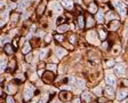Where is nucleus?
Returning a JSON list of instances; mask_svg holds the SVG:
<instances>
[{
	"instance_id": "1",
	"label": "nucleus",
	"mask_w": 128,
	"mask_h": 103,
	"mask_svg": "<svg viewBox=\"0 0 128 103\" xmlns=\"http://www.w3.org/2000/svg\"><path fill=\"white\" fill-rule=\"evenodd\" d=\"M113 5H114V7L118 9V12L121 14L122 17H123V16L126 15V7H125V4L122 2L121 0H114V1H113Z\"/></svg>"
},
{
	"instance_id": "2",
	"label": "nucleus",
	"mask_w": 128,
	"mask_h": 103,
	"mask_svg": "<svg viewBox=\"0 0 128 103\" xmlns=\"http://www.w3.org/2000/svg\"><path fill=\"white\" fill-rule=\"evenodd\" d=\"M33 93H34V87L32 85H27L25 87V90H24V100L29 101L30 98H32Z\"/></svg>"
},
{
	"instance_id": "3",
	"label": "nucleus",
	"mask_w": 128,
	"mask_h": 103,
	"mask_svg": "<svg viewBox=\"0 0 128 103\" xmlns=\"http://www.w3.org/2000/svg\"><path fill=\"white\" fill-rule=\"evenodd\" d=\"M81 98H82L83 102H87V103L94 102V96H93V94H90L89 92H83L81 94Z\"/></svg>"
},
{
	"instance_id": "4",
	"label": "nucleus",
	"mask_w": 128,
	"mask_h": 103,
	"mask_svg": "<svg viewBox=\"0 0 128 103\" xmlns=\"http://www.w3.org/2000/svg\"><path fill=\"white\" fill-rule=\"evenodd\" d=\"M87 39H88V41L89 42H91V44H94V45H97L98 44V40H97V34H96V32H94V31H90L88 34H87Z\"/></svg>"
},
{
	"instance_id": "5",
	"label": "nucleus",
	"mask_w": 128,
	"mask_h": 103,
	"mask_svg": "<svg viewBox=\"0 0 128 103\" xmlns=\"http://www.w3.org/2000/svg\"><path fill=\"white\" fill-rule=\"evenodd\" d=\"M106 84L111 86V87H114L115 85H117V79H115V76H113L112 73H108V76H106Z\"/></svg>"
},
{
	"instance_id": "6",
	"label": "nucleus",
	"mask_w": 128,
	"mask_h": 103,
	"mask_svg": "<svg viewBox=\"0 0 128 103\" xmlns=\"http://www.w3.org/2000/svg\"><path fill=\"white\" fill-rule=\"evenodd\" d=\"M127 94H128V89L127 88H120L118 89V93H117V98L120 101V100H123L127 97Z\"/></svg>"
},
{
	"instance_id": "7",
	"label": "nucleus",
	"mask_w": 128,
	"mask_h": 103,
	"mask_svg": "<svg viewBox=\"0 0 128 103\" xmlns=\"http://www.w3.org/2000/svg\"><path fill=\"white\" fill-rule=\"evenodd\" d=\"M114 70L119 76H121V77L125 76V65L123 64H117L114 66Z\"/></svg>"
},
{
	"instance_id": "8",
	"label": "nucleus",
	"mask_w": 128,
	"mask_h": 103,
	"mask_svg": "<svg viewBox=\"0 0 128 103\" xmlns=\"http://www.w3.org/2000/svg\"><path fill=\"white\" fill-rule=\"evenodd\" d=\"M54 79H55V77H54V75H53L51 72H46L45 75H44V81L47 83V84L54 81Z\"/></svg>"
},
{
	"instance_id": "9",
	"label": "nucleus",
	"mask_w": 128,
	"mask_h": 103,
	"mask_svg": "<svg viewBox=\"0 0 128 103\" xmlns=\"http://www.w3.org/2000/svg\"><path fill=\"white\" fill-rule=\"evenodd\" d=\"M105 94H106V96H108V97L112 98V97L114 96V90H113V87L108 86V87L105 88Z\"/></svg>"
},
{
	"instance_id": "10",
	"label": "nucleus",
	"mask_w": 128,
	"mask_h": 103,
	"mask_svg": "<svg viewBox=\"0 0 128 103\" xmlns=\"http://www.w3.org/2000/svg\"><path fill=\"white\" fill-rule=\"evenodd\" d=\"M66 54V51L64 49V48H61V47H58V48H56V56L57 57H63L64 55Z\"/></svg>"
},
{
	"instance_id": "11",
	"label": "nucleus",
	"mask_w": 128,
	"mask_h": 103,
	"mask_svg": "<svg viewBox=\"0 0 128 103\" xmlns=\"http://www.w3.org/2000/svg\"><path fill=\"white\" fill-rule=\"evenodd\" d=\"M50 7H53V8L56 10V13H57V14L62 13V7L59 6V4H58V2H53V4L50 5Z\"/></svg>"
},
{
	"instance_id": "12",
	"label": "nucleus",
	"mask_w": 128,
	"mask_h": 103,
	"mask_svg": "<svg viewBox=\"0 0 128 103\" xmlns=\"http://www.w3.org/2000/svg\"><path fill=\"white\" fill-rule=\"evenodd\" d=\"M62 4H63L64 7H66V8H69V9H71V8L73 7V1H72V0H63Z\"/></svg>"
},
{
	"instance_id": "13",
	"label": "nucleus",
	"mask_w": 128,
	"mask_h": 103,
	"mask_svg": "<svg viewBox=\"0 0 128 103\" xmlns=\"http://www.w3.org/2000/svg\"><path fill=\"white\" fill-rule=\"evenodd\" d=\"M29 5V2H27V0H23V1H21L19 2V5H18V10H23V9H25L26 6Z\"/></svg>"
},
{
	"instance_id": "14",
	"label": "nucleus",
	"mask_w": 128,
	"mask_h": 103,
	"mask_svg": "<svg viewBox=\"0 0 128 103\" xmlns=\"http://www.w3.org/2000/svg\"><path fill=\"white\" fill-rule=\"evenodd\" d=\"M59 96H61V98H62V100H65V101H68V100H69V98H70V93H68V92H62V93H61V94H59Z\"/></svg>"
},
{
	"instance_id": "15",
	"label": "nucleus",
	"mask_w": 128,
	"mask_h": 103,
	"mask_svg": "<svg viewBox=\"0 0 128 103\" xmlns=\"http://www.w3.org/2000/svg\"><path fill=\"white\" fill-rule=\"evenodd\" d=\"M5 52H6L7 54H9V55H12V54L14 53V49H13V47L10 46V44L5 45Z\"/></svg>"
},
{
	"instance_id": "16",
	"label": "nucleus",
	"mask_w": 128,
	"mask_h": 103,
	"mask_svg": "<svg viewBox=\"0 0 128 103\" xmlns=\"http://www.w3.org/2000/svg\"><path fill=\"white\" fill-rule=\"evenodd\" d=\"M68 30H69V25H66V24L61 25L57 28V32H59V33H63V32H65V31H68Z\"/></svg>"
},
{
	"instance_id": "17",
	"label": "nucleus",
	"mask_w": 128,
	"mask_h": 103,
	"mask_svg": "<svg viewBox=\"0 0 128 103\" xmlns=\"http://www.w3.org/2000/svg\"><path fill=\"white\" fill-rule=\"evenodd\" d=\"M31 51V45L29 44V42H26L25 45L23 46V53H25V54H29Z\"/></svg>"
},
{
	"instance_id": "18",
	"label": "nucleus",
	"mask_w": 128,
	"mask_h": 103,
	"mask_svg": "<svg viewBox=\"0 0 128 103\" xmlns=\"http://www.w3.org/2000/svg\"><path fill=\"white\" fill-rule=\"evenodd\" d=\"M97 22L98 23H103L104 22V14H103V12H98V14H97Z\"/></svg>"
},
{
	"instance_id": "19",
	"label": "nucleus",
	"mask_w": 128,
	"mask_h": 103,
	"mask_svg": "<svg viewBox=\"0 0 128 103\" xmlns=\"http://www.w3.org/2000/svg\"><path fill=\"white\" fill-rule=\"evenodd\" d=\"M77 86L79 88H85V81H83L82 79H77Z\"/></svg>"
},
{
	"instance_id": "20",
	"label": "nucleus",
	"mask_w": 128,
	"mask_h": 103,
	"mask_svg": "<svg viewBox=\"0 0 128 103\" xmlns=\"http://www.w3.org/2000/svg\"><path fill=\"white\" fill-rule=\"evenodd\" d=\"M94 93H95L96 95H102V86H98V87H96L94 88Z\"/></svg>"
},
{
	"instance_id": "21",
	"label": "nucleus",
	"mask_w": 128,
	"mask_h": 103,
	"mask_svg": "<svg viewBox=\"0 0 128 103\" xmlns=\"http://www.w3.org/2000/svg\"><path fill=\"white\" fill-rule=\"evenodd\" d=\"M89 12L90 13H93V14L97 12V7H96L95 4H91V5L89 6Z\"/></svg>"
},
{
	"instance_id": "22",
	"label": "nucleus",
	"mask_w": 128,
	"mask_h": 103,
	"mask_svg": "<svg viewBox=\"0 0 128 103\" xmlns=\"http://www.w3.org/2000/svg\"><path fill=\"white\" fill-rule=\"evenodd\" d=\"M6 66H7V62H6V60H5V57L2 56V62H1V71L6 70Z\"/></svg>"
},
{
	"instance_id": "23",
	"label": "nucleus",
	"mask_w": 128,
	"mask_h": 103,
	"mask_svg": "<svg viewBox=\"0 0 128 103\" xmlns=\"http://www.w3.org/2000/svg\"><path fill=\"white\" fill-rule=\"evenodd\" d=\"M48 98H49V96H48V94H46V95H44V96L41 97V100L39 101V103H47V101H48Z\"/></svg>"
},
{
	"instance_id": "24",
	"label": "nucleus",
	"mask_w": 128,
	"mask_h": 103,
	"mask_svg": "<svg viewBox=\"0 0 128 103\" xmlns=\"http://www.w3.org/2000/svg\"><path fill=\"white\" fill-rule=\"evenodd\" d=\"M79 26H80V28H83V26H85V22H83L82 16H79Z\"/></svg>"
},
{
	"instance_id": "25",
	"label": "nucleus",
	"mask_w": 128,
	"mask_h": 103,
	"mask_svg": "<svg viewBox=\"0 0 128 103\" xmlns=\"http://www.w3.org/2000/svg\"><path fill=\"white\" fill-rule=\"evenodd\" d=\"M7 92H8V93H14V92H15V87L8 85V86H7Z\"/></svg>"
},
{
	"instance_id": "26",
	"label": "nucleus",
	"mask_w": 128,
	"mask_h": 103,
	"mask_svg": "<svg viewBox=\"0 0 128 103\" xmlns=\"http://www.w3.org/2000/svg\"><path fill=\"white\" fill-rule=\"evenodd\" d=\"M47 53H48V51H47V49H42V51L40 52V57H41V58L46 57V55H47Z\"/></svg>"
},
{
	"instance_id": "27",
	"label": "nucleus",
	"mask_w": 128,
	"mask_h": 103,
	"mask_svg": "<svg viewBox=\"0 0 128 103\" xmlns=\"http://www.w3.org/2000/svg\"><path fill=\"white\" fill-rule=\"evenodd\" d=\"M100 37H101V39H102V40H104V39L106 38V33L104 32L103 30H100Z\"/></svg>"
},
{
	"instance_id": "28",
	"label": "nucleus",
	"mask_w": 128,
	"mask_h": 103,
	"mask_svg": "<svg viewBox=\"0 0 128 103\" xmlns=\"http://www.w3.org/2000/svg\"><path fill=\"white\" fill-rule=\"evenodd\" d=\"M47 69L53 70V71H56V65L55 64H49V65H47Z\"/></svg>"
},
{
	"instance_id": "29",
	"label": "nucleus",
	"mask_w": 128,
	"mask_h": 103,
	"mask_svg": "<svg viewBox=\"0 0 128 103\" xmlns=\"http://www.w3.org/2000/svg\"><path fill=\"white\" fill-rule=\"evenodd\" d=\"M91 25H94V19H88V23H87V26H91Z\"/></svg>"
},
{
	"instance_id": "30",
	"label": "nucleus",
	"mask_w": 128,
	"mask_h": 103,
	"mask_svg": "<svg viewBox=\"0 0 128 103\" xmlns=\"http://www.w3.org/2000/svg\"><path fill=\"white\" fill-rule=\"evenodd\" d=\"M6 101H7V103H15V101H14V98L12 96H8Z\"/></svg>"
},
{
	"instance_id": "31",
	"label": "nucleus",
	"mask_w": 128,
	"mask_h": 103,
	"mask_svg": "<svg viewBox=\"0 0 128 103\" xmlns=\"http://www.w3.org/2000/svg\"><path fill=\"white\" fill-rule=\"evenodd\" d=\"M26 61H27V62H31V61H32V55L30 54V53L26 55Z\"/></svg>"
},
{
	"instance_id": "32",
	"label": "nucleus",
	"mask_w": 128,
	"mask_h": 103,
	"mask_svg": "<svg viewBox=\"0 0 128 103\" xmlns=\"http://www.w3.org/2000/svg\"><path fill=\"white\" fill-rule=\"evenodd\" d=\"M62 89H66V90H71L72 89V86H63V87H62Z\"/></svg>"
},
{
	"instance_id": "33",
	"label": "nucleus",
	"mask_w": 128,
	"mask_h": 103,
	"mask_svg": "<svg viewBox=\"0 0 128 103\" xmlns=\"http://www.w3.org/2000/svg\"><path fill=\"white\" fill-rule=\"evenodd\" d=\"M119 51H120V49H119V47H114V49L112 51V53H113V54H118Z\"/></svg>"
},
{
	"instance_id": "34",
	"label": "nucleus",
	"mask_w": 128,
	"mask_h": 103,
	"mask_svg": "<svg viewBox=\"0 0 128 103\" xmlns=\"http://www.w3.org/2000/svg\"><path fill=\"white\" fill-rule=\"evenodd\" d=\"M114 64V62H113V61H109V62H108V63H106V66H112V65Z\"/></svg>"
},
{
	"instance_id": "35",
	"label": "nucleus",
	"mask_w": 128,
	"mask_h": 103,
	"mask_svg": "<svg viewBox=\"0 0 128 103\" xmlns=\"http://www.w3.org/2000/svg\"><path fill=\"white\" fill-rule=\"evenodd\" d=\"M56 40H57V41H62V40H63V37H62V36H57V37H56Z\"/></svg>"
},
{
	"instance_id": "36",
	"label": "nucleus",
	"mask_w": 128,
	"mask_h": 103,
	"mask_svg": "<svg viewBox=\"0 0 128 103\" xmlns=\"http://www.w3.org/2000/svg\"><path fill=\"white\" fill-rule=\"evenodd\" d=\"M45 40H46V42H49V41H50V36H47Z\"/></svg>"
},
{
	"instance_id": "37",
	"label": "nucleus",
	"mask_w": 128,
	"mask_h": 103,
	"mask_svg": "<svg viewBox=\"0 0 128 103\" xmlns=\"http://www.w3.org/2000/svg\"><path fill=\"white\" fill-rule=\"evenodd\" d=\"M73 103H80V100H79V98H76V100L73 101Z\"/></svg>"
},
{
	"instance_id": "38",
	"label": "nucleus",
	"mask_w": 128,
	"mask_h": 103,
	"mask_svg": "<svg viewBox=\"0 0 128 103\" xmlns=\"http://www.w3.org/2000/svg\"><path fill=\"white\" fill-rule=\"evenodd\" d=\"M31 103H37V102H31Z\"/></svg>"
},
{
	"instance_id": "39",
	"label": "nucleus",
	"mask_w": 128,
	"mask_h": 103,
	"mask_svg": "<svg viewBox=\"0 0 128 103\" xmlns=\"http://www.w3.org/2000/svg\"><path fill=\"white\" fill-rule=\"evenodd\" d=\"M56 103H61V102H56Z\"/></svg>"
}]
</instances>
